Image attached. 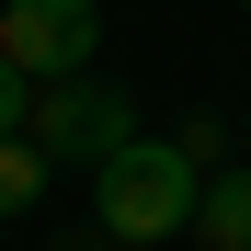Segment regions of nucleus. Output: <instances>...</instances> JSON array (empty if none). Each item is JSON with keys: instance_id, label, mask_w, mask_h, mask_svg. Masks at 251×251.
Segmentation results:
<instances>
[{"instance_id": "f257e3e1", "label": "nucleus", "mask_w": 251, "mask_h": 251, "mask_svg": "<svg viewBox=\"0 0 251 251\" xmlns=\"http://www.w3.org/2000/svg\"><path fill=\"white\" fill-rule=\"evenodd\" d=\"M194 194H205V160L183 137H126L114 160H92V217H103L114 251L194 240Z\"/></svg>"}, {"instance_id": "f03ea898", "label": "nucleus", "mask_w": 251, "mask_h": 251, "mask_svg": "<svg viewBox=\"0 0 251 251\" xmlns=\"http://www.w3.org/2000/svg\"><path fill=\"white\" fill-rule=\"evenodd\" d=\"M103 46V0H0V57H12L34 92L46 80H80Z\"/></svg>"}, {"instance_id": "7ed1b4c3", "label": "nucleus", "mask_w": 251, "mask_h": 251, "mask_svg": "<svg viewBox=\"0 0 251 251\" xmlns=\"http://www.w3.org/2000/svg\"><path fill=\"white\" fill-rule=\"evenodd\" d=\"M34 137H46V160H80V172H92V160H114L126 137H137V103L114 92V80H46V92H34Z\"/></svg>"}, {"instance_id": "20e7f679", "label": "nucleus", "mask_w": 251, "mask_h": 251, "mask_svg": "<svg viewBox=\"0 0 251 251\" xmlns=\"http://www.w3.org/2000/svg\"><path fill=\"white\" fill-rule=\"evenodd\" d=\"M194 240L205 251H251V172L240 160H217V183L194 194Z\"/></svg>"}, {"instance_id": "39448f33", "label": "nucleus", "mask_w": 251, "mask_h": 251, "mask_svg": "<svg viewBox=\"0 0 251 251\" xmlns=\"http://www.w3.org/2000/svg\"><path fill=\"white\" fill-rule=\"evenodd\" d=\"M46 172H57V160H46L34 126H23V137H0V217H34V205H46Z\"/></svg>"}, {"instance_id": "423d86ee", "label": "nucleus", "mask_w": 251, "mask_h": 251, "mask_svg": "<svg viewBox=\"0 0 251 251\" xmlns=\"http://www.w3.org/2000/svg\"><path fill=\"white\" fill-rule=\"evenodd\" d=\"M23 126H34V80L0 57V137H23Z\"/></svg>"}, {"instance_id": "0eeeda50", "label": "nucleus", "mask_w": 251, "mask_h": 251, "mask_svg": "<svg viewBox=\"0 0 251 251\" xmlns=\"http://www.w3.org/2000/svg\"><path fill=\"white\" fill-rule=\"evenodd\" d=\"M69 251H114V240H103V228H92V240H69Z\"/></svg>"}, {"instance_id": "6e6552de", "label": "nucleus", "mask_w": 251, "mask_h": 251, "mask_svg": "<svg viewBox=\"0 0 251 251\" xmlns=\"http://www.w3.org/2000/svg\"><path fill=\"white\" fill-rule=\"evenodd\" d=\"M240 12H251V0H240Z\"/></svg>"}]
</instances>
